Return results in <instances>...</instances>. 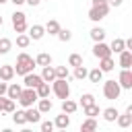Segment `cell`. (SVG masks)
<instances>
[{"label":"cell","mask_w":132,"mask_h":132,"mask_svg":"<svg viewBox=\"0 0 132 132\" xmlns=\"http://www.w3.org/2000/svg\"><path fill=\"white\" fill-rule=\"evenodd\" d=\"M107 12H109L107 0H91V8H89L87 16H89V21L99 23V21H103V19L107 16Z\"/></svg>","instance_id":"6da1fadb"},{"label":"cell","mask_w":132,"mask_h":132,"mask_svg":"<svg viewBox=\"0 0 132 132\" xmlns=\"http://www.w3.org/2000/svg\"><path fill=\"white\" fill-rule=\"evenodd\" d=\"M37 64H35V58H31L27 52H21L19 56H16V64H14V74H19V76H25L27 72H33V68H35Z\"/></svg>","instance_id":"7a4b0ae2"},{"label":"cell","mask_w":132,"mask_h":132,"mask_svg":"<svg viewBox=\"0 0 132 132\" xmlns=\"http://www.w3.org/2000/svg\"><path fill=\"white\" fill-rule=\"evenodd\" d=\"M52 93H54L58 99H68V97H70L68 78H54V80H52Z\"/></svg>","instance_id":"3957f363"},{"label":"cell","mask_w":132,"mask_h":132,"mask_svg":"<svg viewBox=\"0 0 132 132\" xmlns=\"http://www.w3.org/2000/svg\"><path fill=\"white\" fill-rule=\"evenodd\" d=\"M103 82V95H105V99H109V101H118L120 99V95H122V87L118 85V80H101Z\"/></svg>","instance_id":"277c9868"},{"label":"cell","mask_w":132,"mask_h":132,"mask_svg":"<svg viewBox=\"0 0 132 132\" xmlns=\"http://www.w3.org/2000/svg\"><path fill=\"white\" fill-rule=\"evenodd\" d=\"M37 93H35V89H29V87H23V91H21V95H19V103H21V107H31V105H35L37 103Z\"/></svg>","instance_id":"5b68a950"},{"label":"cell","mask_w":132,"mask_h":132,"mask_svg":"<svg viewBox=\"0 0 132 132\" xmlns=\"http://www.w3.org/2000/svg\"><path fill=\"white\" fill-rule=\"evenodd\" d=\"M12 29L14 33H25L29 27H27V14L23 10H14L12 12Z\"/></svg>","instance_id":"8992f818"},{"label":"cell","mask_w":132,"mask_h":132,"mask_svg":"<svg viewBox=\"0 0 132 132\" xmlns=\"http://www.w3.org/2000/svg\"><path fill=\"white\" fill-rule=\"evenodd\" d=\"M118 85L122 87V91H130V89H132V70H130V68H122V70H120Z\"/></svg>","instance_id":"52a82bcc"},{"label":"cell","mask_w":132,"mask_h":132,"mask_svg":"<svg viewBox=\"0 0 132 132\" xmlns=\"http://www.w3.org/2000/svg\"><path fill=\"white\" fill-rule=\"evenodd\" d=\"M93 56L99 60V58H105V56H111V50H109V43L105 41H95L93 45Z\"/></svg>","instance_id":"ba28073f"},{"label":"cell","mask_w":132,"mask_h":132,"mask_svg":"<svg viewBox=\"0 0 132 132\" xmlns=\"http://www.w3.org/2000/svg\"><path fill=\"white\" fill-rule=\"evenodd\" d=\"M116 124H118L120 128H128V126H132V105H128L124 113H118Z\"/></svg>","instance_id":"9c48e42d"},{"label":"cell","mask_w":132,"mask_h":132,"mask_svg":"<svg viewBox=\"0 0 132 132\" xmlns=\"http://www.w3.org/2000/svg\"><path fill=\"white\" fill-rule=\"evenodd\" d=\"M25 120H27V124H39L41 122V111L35 105L25 107Z\"/></svg>","instance_id":"30bf717a"},{"label":"cell","mask_w":132,"mask_h":132,"mask_svg":"<svg viewBox=\"0 0 132 132\" xmlns=\"http://www.w3.org/2000/svg\"><path fill=\"white\" fill-rule=\"evenodd\" d=\"M41 74H35V72H27L23 76V87H29V89H35L39 82H41Z\"/></svg>","instance_id":"8fae6325"},{"label":"cell","mask_w":132,"mask_h":132,"mask_svg":"<svg viewBox=\"0 0 132 132\" xmlns=\"http://www.w3.org/2000/svg\"><path fill=\"white\" fill-rule=\"evenodd\" d=\"M29 37H31V41H39V39H43V35H45V29H43V25H31L29 27V33H27Z\"/></svg>","instance_id":"7c38bea8"},{"label":"cell","mask_w":132,"mask_h":132,"mask_svg":"<svg viewBox=\"0 0 132 132\" xmlns=\"http://www.w3.org/2000/svg\"><path fill=\"white\" fill-rule=\"evenodd\" d=\"M118 56H120L118 64H120L122 68H132V52H130V50H122Z\"/></svg>","instance_id":"4fadbf2b"},{"label":"cell","mask_w":132,"mask_h":132,"mask_svg":"<svg viewBox=\"0 0 132 132\" xmlns=\"http://www.w3.org/2000/svg\"><path fill=\"white\" fill-rule=\"evenodd\" d=\"M35 107H37L41 113H50V111H52V107H54V103H52V99H50V97H39V99H37V103H35Z\"/></svg>","instance_id":"5bb4252c"},{"label":"cell","mask_w":132,"mask_h":132,"mask_svg":"<svg viewBox=\"0 0 132 132\" xmlns=\"http://www.w3.org/2000/svg\"><path fill=\"white\" fill-rule=\"evenodd\" d=\"M70 126V113H60V116H56V120H54V128H60V130H66Z\"/></svg>","instance_id":"9a60e30c"},{"label":"cell","mask_w":132,"mask_h":132,"mask_svg":"<svg viewBox=\"0 0 132 132\" xmlns=\"http://www.w3.org/2000/svg\"><path fill=\"white\" fill-rule=\"evenodd\" d=\"M14 78V66L12 64H2L0 66V80H12Z\"/></svg>","instance_id":"2e32d148"},{"label":"cell","mask_w":132,"mask_h":132,"mask_svg":"<svg viewBox=\"0 0 132 132\" xmlns=\"http://www.w3.org/2000/svg\"><path fill=\"white\" fill-rule=\"evenodd\" d=\"M99 68H101L103 72H111V70L116 68V60H113L111 56H105V58H99Z\"/></svg>","instance_id":"e0dca14e"},{"label":"cell","mask_w":132,"mask_h":132,"mask_svg":"<svg viewBox=\"0 0 132 132\" xmlns=\"http://www.w3.org/2000/svg\"><path fill=\"white\" fill-rule=\"evenodd\" d=\"M103 74H105V72H103L99 66H95V68H91V70L87 72V78H89L91 82H101V80H103Z\"/></svg>","instance_id":"ac0fdd59"},{"label":"cell","mask_w":132,"mask_h":132,"mask_svg":"<svg viewBox=\"0 0 132 132\" xmlns=\"http://www.w3.org/2000/svg\"><path fill=\"white\" fill-rule=\"evenodd\" d=\"M89 37L93 39V43H95V41H103V39H105V29L97 25V27H93V29L89 31Z\"/></svg>","instance_id":"d6986e66"},{"label":"cell","mask_w":132,"mask_h":132,"mask_svg":"<svg viewBox=\"0 0 132 132\" xmlns=\"http://www.w3.org/2000/svg\"><path fill=\"white\" fill-rule=\"evenodd\" d=\"M21 91H23V85H19V82H12V85H8V89H6V97H10V99H19V95H21Z\"/></svg>","instance_id":"ffe728a7"},{"label":"cell","mask_w":132,"mask_h":132,"mask_svg":"<svg viewBox=\"0 0 132 132\" xmlns=\"http://www.w3.org/2000/svg\"><path fill=\"white\" fill-rule=\"evenodd\" d=\"M41 78H43L45 82H52V80L56 78V70H54V66H52V64H47V66H43V68H41Z\"/></svg>","instance_id":"44dd1931"},{"label":"cell","mask_w":132,"mask_h":132,"mask_svg":"<svg viewBox=\"0 0 132 132\" xmlns=\"http://www.w3.org/2000/svg\"><path fill=\"white\" fill-rule=\"evenodd\" d=\"M76 109H78V103L76 101H72L70 97L68 99H62V111L64 113H74Z\"/></svg>","instance_id":"7402d4cb"},{"label":"cell","mask_w":132,"mask_h":132,"mask_svg":"<svg viewBox=\"0 0 132 132\" xmlns=\"http://www.w3.org/2000/svg\"><path fill=\"white\" fill-rule=\"evenodd\" d=\"M118 113H120V111H118L116 107H105V109H101V116H103V120H105V122H109V124H111V122H116Z\"/></svg>","instance_id":"603a6c76"},{"label":"cell","mask_w":132,"mask_h":132,"mask_svg":"<svg viewBox=\"0 0 132 132\" xmlns=\"http://www.w3.org/2000/svg\"><path fill=\"white\" fill-rule=\"evenodd\" d=\"M43 29H45V33H50V35H56V33L60 31V23H58L56 19H50V21L43 25Z\"/></svg>","instance_id":"cb8c5ba5"},{"label":"cell","mask_w":132,"mask_h":132,"mask_svg":"<svg viewBox=\"0 0 132 132\" xmlns=\"http://www.w3.org/2000/svg\"><path fill=\"white\" fill-rule=\"evenodd\" d=\"M109 50H111V54H120L122 50H126V43H124V39H122V37H116V39L109 43Z\"/></svg>","instance_id":"d4e9b609"},{"label":"cell","mask_w":132,"mask_h":132,"mask_svg":"<svg viewBox=\"0 0 132 132\" xmlns=\"http://www.w3.org/2000/svg\"><path fill=\"white\" fill-rule=\"evenodd\" d=\"M35 64L43 68V66H47V64H52V56H50L47 52H41V54L35 56Z\"/></svg>","instance_id":"484cf974"},{"label":"cell","mask_w":132,"mask_h":132,"mask_svg":"<svg viewBox=\"0 0 132 132\" xmlns=\"http://www.w3.org/2000/svg\"><path fill=\"white\" fill-rule=\"evenodd\" d=\"M50 82H45V80H41L37 87H35V93H37V97H50Z\"/></svg>","instance_id":"4316f807"},{"label":"cell","mask_w":132,"mask_h":132,"mask_svg":"<svg viewBox=\"0 0 132 132\" xmlns=\"http://www.w3.org/2000/svg\"><path fill=\"white\" fill-rule=\"evenodd\" d=\"M12 122H14L16 126H25V124H27V120H25V107L12 111Z\"/></svg>","instance_id":"83f0119b"},{"label":"cell","mask_w":132,"mask_h":132,"mask_svg":"<svg viewBox=\"0 0 132 132\" xmlns=\"http://www.w3.org/2000/svg\"><path fill=\"white\" fill-rule=\"evenodd\" d=\"M93 130H97V120L95 118H87L80 124V132H93Z\"/></svg>","instance_id":"f1b7e54d"},{"label":"cell","mask_w":132,"mask_h":132,"mask_svg":"<svg viewBox=\"0 0 132 132\" xmlns=\"http://www.w3.org/2000/svg\"><path fill=\"white\" fill-rule=\"evenodd\" d=\"M16 45H19L21 50L29 47V45H31V37H29L27 33H16Z\"/></svg>","instance_id":"f546056e"},{"label":"cell","mask_w":132,"mask_h":132,"mask_svg":"<svg viewBox=\"0 0 132 132\" xmlns=\"http://www.w3.org/2000/svg\"><path fill=\"white\" fill-rule=\"evenodd\" d=\"M82 111H85V116H87V118H97V116L101 113V109H99V105H97V103H91V105L82 107Z\"/></svg>","instance_id":"4dcf8cb0"},{"label":"cell","mask_w":132,"mask_h":132,"mask_svg":"<svg viewBox=\"0 0 132 132\" xmlns=\"http://www.w3.org/2000/svg\"><path fill=\"white\" fill-rule=\"evenodd\" d=\"M10 50H12V39H8V37H0V56L8 54Z\"/></svg>","instance_id":"1f68e13d"},{"label":"cell","mask_w":132,"mask_h":132,"mask_svg":"<svg viewBox=\"0 0 132 132\" xmlns=\"http://www.w3.org/2000/svg\"><path fill=\"white\" fill-rule=\"evenodd\" d=\"M56 37H58L62 43H66V41H70V39H72V31H70V29H62V27H60V31L56 33Z\"/></svg>","instance_id":"d6a6232c"},{"label":"cell","mask_w":132,"mask_h":132,"mask_svg":"<svg viewBox=\"0 0 132 132\" xmlns=\"http://www.w3.org/2000/svg\"><path fill=\"white\" fill-rule=\"evenodd\" d=\"M87 72H89V70H87V66H85V64H80V66H74V74H72V76H74V78H78V80H85V78H87Z\"/></svg>","instance_id":"836d02e7"},{"label":"cell","mask_w":132,"mask_h":132,"mask_svg":"<svg viewBox=\"0 0 132 132\" xmlns=\"http://www.w3.org/2000/svg\"><path fill=\"white\" fill-rule=\"evenodd\" d=\"M54 70H56V78H70L68 66H54Z\"/></svg>","instance_id":"e575fe53"},{"label":"cell","mask_w":132,"mask_h":132,"mask_svg":"<svg viewBox=\"0 0 132 132\" xmlns=\"http://www.w3.org/2000/svg\"><path fill=\"white\" fill-rule=\"evenodd\" d=\"M16 109V101L14 99H10V97H6V101H4V109H2V113H12Z\"/></svg>","instance_id":"d590c367"},{"label":"cell","mask_w":132,"mask_h":132,"mask_svg":"<svg viewBox=\"0 0 132 132\" xmlns=\"http://www.w3.org/2000/svg\"><path fill=\"white\" fill-rule=\"evenodd\" d=\"M80 64H82V56L80 54H70L68 56V66L74 68V66H80Z\"/></svg>","instance_id":"8d00e7d4"},{"label":"cell","mask_w":132,"mask_h":132,"mask_svg":"<svg viewBox=\"0 0 132 132\" xmlns=\"http://www.w3.org/2000/svg\"><path fill=\"white\" fill-rule=\"evenodd\" d=\"M91 103H95V95H93V93H82V95H80V105L87 107V105H91Z\"/></svg>","instance_id":"74e56055"},{"label":"cell","mask_w":132,"mask_h":132,"mask_svg":"<svg viewBox=\"0 0 132 132\" xmlns=\"http://www.w3.org/2000/svg\"><path fill=\"white\" fill-rule=\"evenodd\" d=\"M39 128H41V132H52V130H54V122H52V120H43V122L39 124Z\"/></svg>","instance_id":"f35d334b"},{"label":"cell","mask_w":132,"mask_h":132,"mask_svg":"<svg viewBox=\"0 0 132 132\" xmlns=\"http://www.w3.org/2000/svg\"><path fill=\"white\" fill-rule=\"evenodd\" d=\"M6 89H8V82L6 80H0V95H6Z\"/></svg>","instance_id":"ab89813d"},{"label":"cell","mask_w":132,"mask_h":132,"mask_svg":"<svg viewBox=\"0 0 132 132\" xmlns=\"http://www.w3.org/2000/svg\"><path fill=\"white\" fill-rule=\"evenodd\" d=\"M122 2H124V0H107L109 6H122Z\"/></svg>","instance_id":"60d3db41"},{"label":"cell","mask_w":132,"mask_h":132,"mask_svg":"<svg viewBox=\"0 0 132 132\" xmlns=\"http://www.w3.org/2000/svg\"><path fill=\"white\" fill-rule=\"evenodd\" d=\"M25 4H29V6H39L41 0H25Z\"/></svg>","instance_id":"b9f144b4"},{"label":"cell","mask_w":132,"mask_h":132,"mask_svg":"<svg viewBox=\"0 0 132 132\" xmlns=\"http://www.w3.org/2000/svg\"><path fill=\"white\" fill-rule=\"evenodd\" d=\"M8 2H12L14 6H23V4H25V0H8Z\"/></svg>","instance_id":"7bdbcfd3"},{"label":"cell","mask_w":132,"mask_h":132,"mask_svg":"<svg viewBox=\"0 0 132 132\" xmlns=\"http://www.w3.org/2000/svg\"><path fill=\"white\" fill-rule=\"evenodd\" d=\"M2 25H4V19H2V16H0V27H2Z\"/></svg>","instance_id":"ee69618b"},{"label":"cell","mask_w":132,"mask_h":132,"mask_svg":"<svg viewBox=\"0 0 132 132\" xmlns=\"http://www.w3.org/2000/svg\"><path fill=\"white\" fill-rule=\"evenodd\" d=\"M6 2H8V0H0V4H6Z\"/></svg>","instance_id":"f6af8a7d"},{"label":"cell","mask_w":132,"mask_h":132,"mask_svg":"<svg viewBox=\"0 0 132 132\" xmlns=\"http://www.w3.org/2000/svg\"><path fill=\"white\" fill-rule=\"evenodd\" d=\"M41 2H43V0H41ZM47 2H50V0H47Z\"/></svg>","instance_id":"bcb514c9"}]
</instances>
